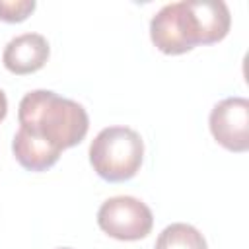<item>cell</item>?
Segmentation results:
<instances>
[{"label":"cell","mask_w":249,"mask_h":249,"mask_svg":"<svg viewBox=\"0 0 249 249\" xmlns=\"http://www.w3.org/2000/svg\"><path fill=\"white\" fill-rule=\"evenodd\" d=\"M19 128L12 140L18 163L27 171L51 169L60 154L78 146L89 128L88 111L51 89L25 93L18 107Z\"/></svg>","instance_id":"cell-1"},{"label":"cell","mask_w":249,"mask_h":249,"mask_svg":"<svg viewBox=\"0 0 249 249\" xmlns=\"http://www.w3.org/2000/svg\"><path fill=\"white\" fill-rule=\"evenodd\" d=\"M231 14L222 0H183L165 4L150 21V39L163 54H185L198 45L226 39Z\"/></svg>","instance_id":"cell-2"},{"label":"cell","mask_w":249,"mask_h":249,"mask_svg":"<svg viewBox=\"0 0 249 249\" xmlns=\"http://www.w3.org/2000/svg\"><path fill=\"white\" fill-rule=\"evenodd\" d=\"M144 161V140L130 126H107L89 144L93 171L109 183L132 179Z\"/></svg>","instance_id":"cell-3"},{"label":"cell","mask_w":249,"mask_h":249,"mask_svg":"<svg viewBox=\"0 0 249 249\" xmlns=\"http://www.w3.org/2000/svg\"><path fill=\"white\" fill-rule=\"evenodd\" d=\"M97 226L113 239L138 241L152 231L154 214L150 206L136 196H111L97 210Z\"/></svg>","instance_id":"cell-4"},{"label":"cell","mask_w":249,"mask_h":249,"mask_svg":"<svg viewBox=\"0 0 249 249\" xmlns=\"http://www.w3.org/2000/svg\"><path fill=\"white\" fill-rule=\"evenodd\" d=\"M214 140L235 154L249 150V101L245 97H226L218 101L208 117Z\"/></svg>","instance_id":"cell-5"},{"label":"cell","mask_w":249,"mask_h":249,"mask_svg":"<svg viewBox=\"0 0 249 249\" xmlns=\"http://www.w3.org/2000/svg\"><path fill=\"white\" fill-rule=\"evenodd\" d=\"M51 54L49 41L39 35V33H21L14 37L4 53H2V62L4 68L16 76H25L41 70Z\"/></svg>","instance_id":"cell-6"},{"label":"cell","mask_w":249,"mask_h":249,"mask_svg":"<svg viewBox=\"0 0 249 249\" xmlns=\"http://www.w3.org/2000/svg\"><path fill=\"white\" fill-rule=\"evenodd\" d=\"M154 249H206V239L195 226L175 222L161 230Z\"/></svg>","instance_id":"cell-7"},{"label":"cell","mask_w":249,"mask_h":249,"mask_svg":"<svg viewBox=\"0 0 249 249\" xmlns=\"http://www.w3.org/2000/svg\"><path fill=\"white\" fill-rule=\"evenodd\" d=\"M35 8V0H0V19L6 23H21Z\"/></svg>","instance_id":"cell-8"},{"label":"cell","mask_w":249,"mask_h":249,"mask_svg":"<svg viewBox=\"0 0 249 249\" xmlns=\"http://www.w3.org/2000/svg\"><path fill=\"white\" fill-rule=\"evenodd\" d=\"M6 115H8V97H6V93L0 89V123L6 119Z\"/></svg>","instance_id":"cell-9"},{"label":"cell","mask_w":249,"mask_h":249,"mask_svg":"<svg viewBox=\"0 0 249 249\" xmlns=\"http://www.w3.org/2000/svg\"><path fill=\"white\" fill-rule=\"evenodd\" d=\"M60 249H70V247H60Z\"/></svg>","instance_id":"cell-10"}]
</instances>
